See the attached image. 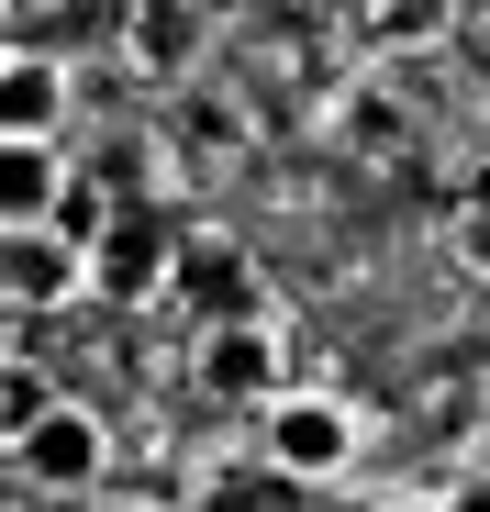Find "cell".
I'll return each instance as SVG.
<instances>
[{
    "label": "cell",
    "mask_w": 490,
    "mask_h": 512,
    "mask_svg": "<svg viewBox=\"0 0 490 512\" xmlns=\"http://www.w3.org/2000/svg\"><path fill=\"white\" fill-rule=\"evenodd\" d=\"M12 457H23L34 490H90V479L112 468V435H101V412H45Z\"/></svg>",
    "instance_id": "cell-2"
},
{
    "label": "cell",
    "mask_w": 490,
    "mask_h": 512,
    "mask_svg": "<svg viewBox=\"0 0 490 512\" xmlns=\"http://www.w3.org/2000/svg\"><path fill=\"white\" fill-rule=\"evenodd\" d=\"M101 279H112V301H156V234L145 223H123L101 245Z\"/></svg>",
    "instance_id": "cell-7"
},
{
    "label": "cell",
    "mask_w": 490,
    "mask_h": 512,
    "mask_svg": "<svg viewBox=\"0 0 490 512\" xmlns=\"http://www.w3.org/2000/svg\"><path fill=\"white\" fill-rule=\"evenodd\" d=\"M67 156L56 145H0V234H56V212H67Z\"/></svg>",
    "instance_id": "cell-4"
},
{
    "label": "cell",
    "mask_w": 490,
    "mask_h": 512,
    "mask_svg": "<svg viewBox=\"0 0 490 512\" xmlns=\"http://www.w3.org/2000/svg\"><path fill=\"white\" fill-rule=\"evenodd\" d=\"M134 34V56H156V67H179L190 45H201V23H168V12H145V23H123Z\"/></svg>",
    "instance_id": "cell-8"
},
{
    "label": "cell",
    "mask_w": 490,
    "mask_h": 512,
    "mask_svg": "<svg viewBox=\"0 0 490 512\" xmlns=\"http://www.w3.org/2000/svg\"><path fill=\"white\" fill-rule=\"evenodd\" d=\"M457 245H468V256H479V268H490V179H479V190H468V201H457Z\"/></svg>",
    "instance_id": "cell-10"
},
{
    "label": "cell",
    "mask_w": 490,
    "mask_h": 512,
    "mask_svg": "<svg viewBox=\"0 0 490 512\" xmlns=\"http://www.w3.org/2000/svg\"><path fill=\"white\" fill-rule=\"evenodd\" d=\"M201 390L212 401H290L279 390V334H257V323H212V346H201Z\"/></svg>",
    "instance_id": "cell-5"
},
{
    "label": "cell",
    "mask_w": 490,
    "mask_h": 512,
    "mask_svg": "<svg viewBox=\"0 0 490 512\" xmlns=\"http://www.w3.org/2000/svg\"><path fill=\"white\" fill-rule=\"evenodd\" d=\"M257 457H268L279 479H335V468L357 457V412H346L335 390H290V401L257 412Z\"/></svg>",
    "instance_id": "cell-1"
},
{
    "label": "cell",
    "mask_w": 490,
    "mask_h": 512,
    "mask_svg": "<svg viewBox=\"0 0 490 512\" xmlns=\"http://www.w3.org/2000/svg\"><path fill=\"white\" fill-rule=\"evenodd\" d=\"M67 112V78L45 56H0V145H45Z\"/></svg>",
    "instance_id": "cell-6"
},
{
    "label": "cell",
    "mask_w": 490,
    "mask_h": 512,
    "mask_svg": "<svg viewBox=\"0 0 490 512\" xmlns=\"http://www.w3.org/2000/svg\"><path fill=\"white\" fill-rule=\"evenodd\" d=\"M179 123H190V134H201L212 156H234V145H245V123H234V112H223L212 90H201V101H179Z\"/></svg>",
    "instance_id": "cell-9"
},
{
    "label": "cell",
    "mask_w": 490,
    "mask_h": 512,
    "mask_svg": "<svg viewBox=\"0 0 490 512\" xmlns=\"http://www.w3.org/2000/svg\"><path fill=\"white\" fill-rule=\"evenodd\" d=\"M0 290H12V312H56V301L90 290V256L67 234H12L0 245Z\"/></svg>",
    "instance_id": "cell-3"
},
{
    "label": "cell",
    "mask_w": 490,
    "mask_h": 512,
    "mask_svg": "<svg viewBox=\"0 0 490 512\" xmlns=\"http://www.w3.org/2000/svg\"><path fill=\"white\" fill-rule=\"evenodd\" d=\"M145 512H156V501H145Z\"/></svg>",
    "instance_id": "cell-11"
}]
</instances>
